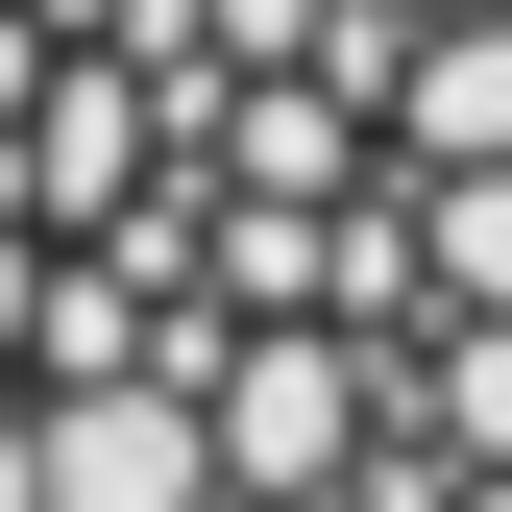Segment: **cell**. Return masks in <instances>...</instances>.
Instances as JSON below:
<instances>
[{"instance_id": "obj_1", "label": "cell", "mask_w": 512, "mask_h": 512, "mask_svg": "<svg viewBox=\"0 0 512 512\" xmlns=\"http://www.w3.org/2000/svg\"><path fill=\"white\" fill-rule=\"evenodd\" d=\"M0 512H512V0H0Z\"/></svg>"}]
</instances>
